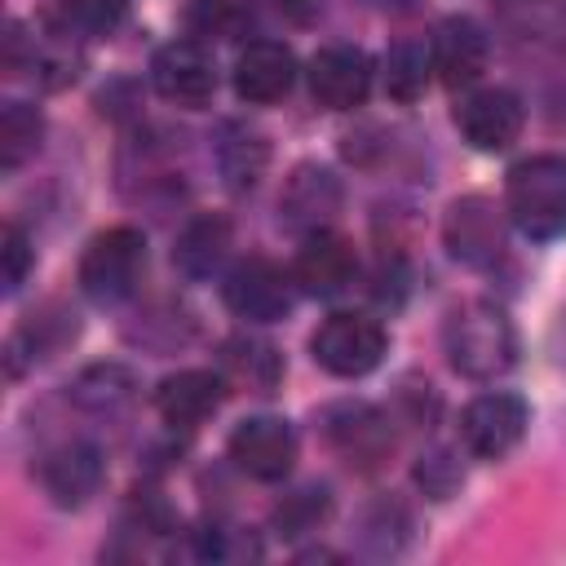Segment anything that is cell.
I'll list each match as a JSON object with an SVG mask.
<instances>
[{
	"label": "cell",
	"mask_w": 566,
	"mask_h": 566,
	"mask_svg": "<svg viewBox=\"0 0 566 566\" xmlns=\"http://www.w3.org/2000/svg\"><path fill=\"white\" fill-rule=\"evenodd\" d=\"M447 363L469 380H495L517 363V332L491 301H464L442 323Z\"/></svg>",
	"instance_id": "obj_1"
},
{
	"label": "cell",
	"mask_w": 566,
	"mask_h": 566,
	"mask_svg": "<svg viewBox=\"0 0 566 566\" xmlns=\"http://www.w3.org/2000/svg\"><path fill=\"white\" fill-rule=\"evenodd\" d=\"M504 212L526 239H562L566 234V159L531 155L509 168Z\"/></svg>",
	"instance_id": "obj_2"
},
{
	"label": "cell",
	"mask_w": 566,
	"mask_h": 566,
	"mask_svg": "<svg viewBox=\"0 0 566 566\" xmlns=\"http://www.w3.org/2000/svg\"><path fill=\"white\" fill-rule=\"evenodd\" d=\"M146 279V234L133 226H111L88 239L80 256V287L97 305L128 301Z\"/></svg>",
	"instance_id": "obj_3"
},
{
	"label": "cell",
	"mask_w": 566,
	"mask_h": 566,
	"mask_svg": "<svg viewBox=\"0 0 566 566\" xmlns=\"http://www.w3.org/2000/svg\"><path fill=\"white\" fill-rule=\"evenodd\" d=\"M442 243L447 252L469 265V270H495L509 252V226H504V208H495V199L486 195H464L447 208L442 217Z\"/></svg>",
	"instance_id": "obj_4"
},
{
	"label": "cell",
	"mask_w": 566,
	"mask_h": 566,
	"mask_svg": "<svg viewBox=\"0 0 566 566\" xmlns=\"http://www.w3.org/2000/svg\"><path fill=\"white\" fill-rule=\"evenodd\" d=\"M310 354L332 376H367L385 358V327L371 314H327L310 336Z\"/></svg>",
	"instance_id": "obj_5"
},
{
	"label": "cell",
	"mask_w": 566,
	"mask_h": 566,
	"mask_svg": "<svg viewBox=\"0 0 566 566\" xmlns=\"http://www.w3.org/2000/svg\"><path fill=\"white\" fill-rule=\"evenodd\" d=\"M292 287H296L292 270H283V265L270 261V256H248V261H239V265L226 274V283H221L230 314H239V318H248V323H274V318H283V314L292 310Z\"/></svg>",
	"instance_id": "obj_6"
},
{
	"label": "cell",
	"mask_w": 566,
	"mask_h": 566,
	"mask_svg": "<svg viewBox=\"0 0 566 566\" xmlns=\"http://www.w3.org/2000/svg\"><path fill=\"white\" fill-rule=\"evenodd\" d=\"M230 460L256 482H283L296 464V429L283 416H248L230 433Z\"/></svg>",
	"instance_id": "obj_7"
},
{
	"label": "cell",
	"mask_w": 566,
	"mask_h": 566,
	"mask_svg": "<svg viewBox=\"0 0 566 566\" xmlns=\"http://www.w3.org/2000/svg\"><path fill=\"white\" fill-rule=\"evenodd\" d=\"M150 84L164 102L203 106L217 93V62L199 40H172L150 57Z\"/></svg>",
	"instance_id": "obj_8"
},
{
	"label": "cell",
	"mask_w": 566,
	"mask_h": 566,
	"mask_svg": "<svg viewBox=\"0 0 566 566\" xmlns=\"http://www.w3.org/2000/svg\"><path fill=\"white\" fill-rule=\"evenodd\" d=\"M340 177L323 164H301L292 168V177L279 190V217L287 230L296 234H314V230H332L336 212H340Z\"/></svg>",
	"instance_id": "obj_9"
},
{
	"label": "cell",
	"mask_w": 566,
	"mask_h": 566,
	"mask_svg": "<svg viewBox=\"0 0 566 566\" xmlns=\"http://www.w3.org/2000/svg\"><path fill=\"white\" fill-rule=\"evenodd\" d=\"M522 433H526V402L517 394H504V389L478 394L460 416V438L482 460L509 455L522 442Z\"/></svg>",
	"instance_id": "obj_10"
},
{
	"label": "cell",
	"mask_w": 566,
	"mask_h": 566,
	"mask_svg": "<svg viewBox=\"0 0 566 566\" xmlns=\"http://www.w3.org/2000/svg\"><path fill=\"white\" fill-rule=\"evenodd\" d=\"M332 451L354 469H376L394 451V420L367 402H340L323 420Z\"/></svg>",
	"instance_id": "obj_11"
},
{
	"label": "cell",
	"mask_w": 566,
	"mask_h": 566,
	"mask_svg": "<svg viewBox=\"0 0 566 566\" xmlns=\"http://www.w3.org/2000/svg\"><path fill=\"white\" fill-rule=\"evenodd\" d=\"M358 274V252L345 234L336 230H314V234H301V248H296V261H292V279L305 296H336L354 283Z\"/></svg>",
	"instance_id": "obj_12"
},
{
	"label": "cell",
	"mask_w": 566,
	"mask_h": 566,
	"mask_svg": "<svg viewBox=\"0 0 566 566\" xmlns=\"http://www.w3.org/2000/svg\"><path fill=\"white\" fill-rule=\"evenodd\" d=\"M310 93L327 111H354L371 93V57L354 44H327L310 62Z\"/></svg>",
	"instance_id": "obj_13"
},
{
	"label": "cell",
	"mask_w": 566,
	"mask_h": 566,
	"mask_svg": "<svg viewBox=\"0 0 566 566\" xmlns=\"http://www.w3.org/2000/svg\"><path fill=\"white\" fill-rule=\"evenodd\" d=\"M522 97L509 88H478L455 106V128L473 150H509L522 133Z\"/></svg>",
	"instance_id": "obj_14"
},
{
	"label": "cell",
	"mask_w": 566,
	"mask_h": 566,
	"mask_svg": "<svg viewBox=\"0 0 566 566\" xmlns=\"http://www.w3.org/2000/svg\"><path fill=\"white\" fill-rule=\"evenodd\" d=\"M226 402V376L208 371V367H186L159 380L155 389V411L172 424V429H195L203 424L217 407Z\"/></svg>",
	"instance_id": "obj_15"
},
{
	"label": "cell",
	"mask_w": 566,
	"mask_h": 566,
	"mask_svg": "<svg viewBox=\"0 0 566 566\" xmlns=\"http://www.w3.org/2000/svg\"><path fill=\"white\" fill-rule=\"evenodd\" d=\"M102 473H106V464L93 442H62L40 460V486L62 509H80L88 495H97Z\"/></svg>",
	"instance_id": "obj_16"
},
{
	"label": "cell",
	"mask_w": 566,
	"mask_h": 566,
	"mask_svg": "<svg viewBox=\"0 0 566 566\" xmlns=\"http://www.w3.org/2000/svg\"><path fill=\"white\" fill-rule=\"evenodd\" d=\"M292 80H296V57L279 40H252L234 57V93L252 106L279 102L292 88Z\"/></svg>",
	"instance_id": "obj_17"
},
{
	"label": "cell",
	"mask_w": 566,
	"mask_h": 566,
	"mask_svg": "<svg viewBox=\"0 0 566 566\" xmlns=\"http://www.w3.org/2000/svg\"><path fill=\"white\" fill-rule=\"evenodd\" d=\"M429 53L447 88H469L486 71V31L473 18H442L429 40Z\"/></svg>",
	"instance_id": "obj_18"
},
{
	"label": "cell",
	"mask_w": 566,
	"mask_h": 566,
	"mask_svg": "<svg viewBox=\"0 0 566 566\" xmlns=\"http://www.w3.org/2000/svg\"><path fill=\"white\" fill-rule=\"evenodd\" d=\"M495 27L522 49H566V0H495Z\"/></svg>",
	"instance_id": "obj_19"
},
{
	"label": "cell",
	"mask_w": 566,
	"mask_h": 566,
	"mask_svg": "<svg viewBox=\"0 0 566 566\" xmlns=\"http://www.w3.org/2000/svg\"><path fill=\"white\" fill-rule=\"evenodd\" d=\"M230 248H234L230 221L217 217V212H203V217L186 221V230L177 234V243H172V265H177L186 279H212V274H221V265L230 261Z\"/></svg>",
	"instance_id": "obj_20"
},
{
	"label": "cell",
	"mask_w": 566,
	"mask_h": 566,
	"mask_svg": "<svg viewBox=\"0 0 566 566\" xmlns=\"http://www.w3.org/2000/svg\"><path fill=\"white\" fill-rule=\"evenodd\" d=\"M221 376L243 385V389H256V394H270L283 376V358L270 340H256V336H230L221 345Z\"/></svg>",
	"instance_id": "obj_21"
},
{
	"label": "cell",
	"mask_w": 566,
	"mask_h": 566,
	"mask_svg": "<svg viewBox=\"0 0 566 566\" xmlns=\"http://www.w3.org/2000/svg\"><path fill=\"white\" fill-rule=\"evenodd\" d=\"M71 398H75V407H84L93 416H119L137 398V385H133V371H124L119 363H97L75 376Z\"/></svg>",
	"instance_id": "obj_22"
},
{
	"label": "cell",
	"mask_w": 566,
	"mask_h": 566,
	"mask_svg": "<svg viewBox=\"0 0 566 566\" xmlns=\"http://www.w3.org/2000/svg\"><path fill=\"white\" fill-rule=\"evenodd\" d=\"M265 142L261 133H248L243 124H226L221 128V142H217V164H221V177L230 190H248L256 186V177L265 172Z\"/></svg>",
	"instance_id": "obj_23"
},
{
	"label": "cell",
	"mask_w": 566,
	"mask_h": 566,
	"mask_svg": "<svg viewBox=\"0 0 566 566\" xmlns=\"http://www.w3.org/2000/svg\"><path fill=\"white\" fill-rule=\"evenodd\" d=\"M429 71H433V53L424 40H398L385 57V88L394 102H416L429 84Z\"/></svg>",
	"instance_id": "obj_24"
},
{
	"label": "cell",
	"mask_w": 566,
	"mask_h": 566,
	"mask_svg": "<svg viewBox=\"0 0 566 566\" xmlns=\"http://www.w3.org/2000/svg\"><path fill=\"white\" fill-rule=\"evenodd\" d=\"M40 137H44L40 111L27 102H4V111H0V168L4 172L22 168L40 150Z\"/></svg>",
	"instance_id": "obj_25"
},
{
	"label": "cell",
	"mask_w": 566,
	"mask_h": 566,
	"mask_svg": "<svg viewBox=\"0 0 566 566\" xmlns=\"http://www.w3.org/2000/svg\"><path fill=\"white\" fill-rule=\"evenodd\" d=\"M71 336H75V314H66V310L31 314V318L22 323V332L9 340V358H18V354H27L31 363H35V358H49V354H57Z\"/></svg>",
	"instance_id": "obj_26"
},
{
	"label": "cell",
	"mask_w": 566,
	"mask_h": 566,
	"mask_svg": "<svg viewBox=\"0 0 566 566\" xmlns=\"http://www.w3.org/2000/svg\"><path fill=\"white\" fill-rule=\"evenodd\" d=\"M327 513H332L327 486H301L296 495H287V500L274 509V526H279V535L296 539V535H305V531H318V522H323Z\"/></svg>",
	"instance_id": "obj_27"
},
{
	"label": "cell",
	"mask_w": 566,
	"mask_h": 566,
	"mask_svg": "<svg viewBox=\"0 0 566 566\" xmlns=\"http://www.w3.org/2000/svg\"><path fill=\"white\" fill-rule=\"evenodd\" d=\"M124 9H128V0H62L53 22L75 35H102L124 18Z\"/></svg>",
	"instance_id": "obj_28"
},
{
	"label": "cell",
	"mask_w": 566,
	"mask_h": 566,
	"mask_svg": "<svg viewBox=\"0 0 566 566\" xmlns=\"http://www.w3.org/2000/svg\"><path fill=\"white\" fill-rule=\"evenodd\" d=\"M186 27L199 40H234L243 27V9L234 0H186Z\"/></svg>",
	"instance_id": "obj_29"
},
{
	"label": "cell",
	"mask_w": 566,
	"mask_h": 566,
	"mask_svg": "<svg viewBox=\"0 0 566 566\" xmlns=\"http://www.w3.org/2000/svg\"><path fill=\"white\" fill-rule=\"evenodd\" d=\"M195 553L208 562H248L256 557V539L243 526H226V522H208L203 531H195Z\"/></svg>",
	"instance_id": "obj_30"
},
{
	"label": "cell",
	"mask_w": 566,
	"mask_h": 566,
	"mask_svg": "<svg viewBox=\"0 0 566 566\" xmlns=\"http://www.w3.org/2000/svg\"><path fill=\"white\" fill-rule=\"evenodd\" d=\"M416 482H420L433 500H447V495L460 486V464L451 460V451H429V455H420V464H416Z\"/></svg>",
	"instance_id": "obj_31"
},
{
	"label": "cell",
	"mask_w": 566,
	"mask_h": 566,
	"mask_svg": "<svg viewBox=\"0 0 566 566\" xmlns=\"http://www.w3.org/2000/svg\"><path fill=\"white\" fill-rule=\"evenodd\" d=\"M0 256H4V292H18L27 270H31V243L22 234V226H4L0 230Z\"/></svg>",
	"instance_id": "obj_32"
},
{
	"label": "cell",
	"mask_w": 566,
	"mask_h": 566,
	"mask_svg": "<svg viewBox=\"0 0 566 566\" xmlns=\"http://www.w3.org/2000/svg\"><path fill=\"white\" fill-rule=\"evenodd\" d=\"M553 345H557V363L566 367V314H562V323H557V332H553Z\"/></svg>",
	"instance_id": "obj_33"
}]
</instances>
